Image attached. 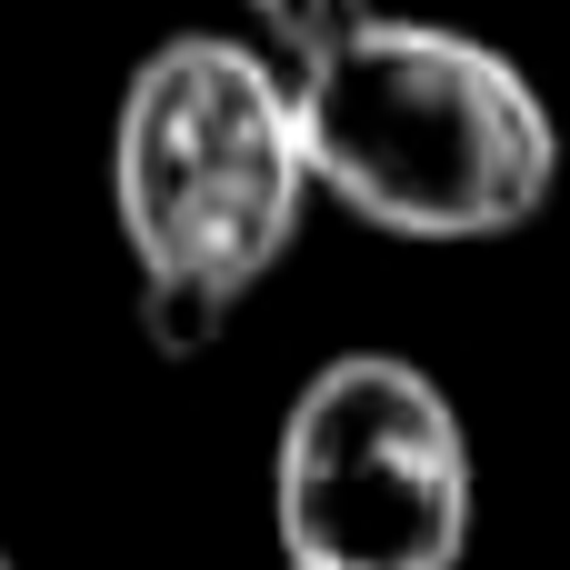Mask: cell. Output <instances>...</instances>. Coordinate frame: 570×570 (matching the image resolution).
Listing matches in <instances>:
<instances>
[{"mask_svg":"<svg viewBox=\"0 0 570 570\" xmlns=\"http://www.w3.org/2000/svg\"><path fill=\"white\" fill-rule=\"evenodd\" d=\"M0 570H20V561H0Z\"/></svg>","mask_w":570,"mask_h":570,"instance_id":"cell-4","label":"cell"},{"mask_svg":"<svg viewBox=\"0 0 570 570\" xmlns=\"http://www.w3.org/2000/svg\"><path fill=\"white\" fill-rule=\"evenodd\" d=\"M471 511V431L421 361L341 351L301 381L271 451L281 570H461Z\"/></svg>","mask_w":570,"mask_h":570,"instance_id":"cell-3","label":"cell"},{"mask_svg":"<svg viewBox=\"0 0 570 570\" xmlns=\"http://www.w3.org/2000/svg\"><path fill=\"white\" fill-rule=\"evenodd\" d=\"M250 40L301 100L311 180L391 240H511L561 190V120L491 40L341 0L261 10Z\"/></svg>","mask_w":570,"mask_h":570,"instance_id":"cell-1","label":"cell"},{"mask_svg":"<svg viewBox=\"0 0 570 570\" xmlns=\"http://www.w3.org/2000/svg\"><path fill=\"white\" fill-rule=\"evenodd\" d=\"M311 190L321 180L301 100L250 30H190L130 70L110 130V200L140 291L250 301L291 261Z\"/></svg>","mask_w":570,"mask_h":570,"instance_id":"cell-2","label":"cell"}]
</instances>
